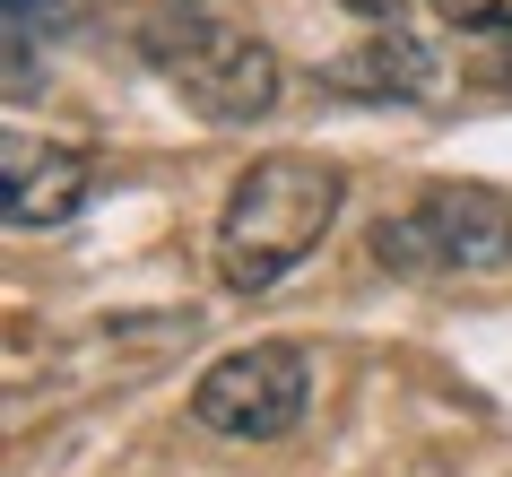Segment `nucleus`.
Wrapping results in <instances>:
<instances>
[{
  "label": "nucleus",
  "mask_w": 512,
  "mask_h": 477,
  "mask_svg": "<svg viewBox=\"0 0 512 477\" xmlns=\"http://www.w3.org/2000/svg\"><path fill=\"white\" fill-rule=\"evenodd\" d=\"M348 200V174L330 157H304V148H278V157L243 165L226 209H217V278L235 295L278 287L296 261H313V243L330 235V217Z\"/></svg>",
  "instance_id": "obj_1"
},
{
  "label": "nucleus",
  "mask_w": 512,
  "mask_h": 477,
  "mask_svg": "<svg viewBox=\"0 0 512 477\" xmlns=\"http://www.w3.org/2000/svg\"><path fill=\"white\" fill-rule=\"evenodd\" d=\"M139 53H148V70H157L200 122H226V131L270 122L278 96H287V70H278L270 44L226 27V18H209V9H157V18L139 27Z\"/></svg>",
  "instance_id": "obj_2"
},
{
  "label": "nucleus",
  "mask_w": 512,
  "mask_h": 477,
  "mask_svg": "<svg viewBox=\"0 0 512 477\" xmlns=\"http://www.w3.org/2000/svg\"><path fill=\"white\" fill-rule=\"evenodd\" d=\"M374 261L400 278H495L512 269V200L486 183H434L374 226Z\"/></svg>",
  "instance_id": "obj_3"
},
{
  "label": "nucleus",
  "mask_w": 512,
  "mask_h": 477,
  "mask_svg": "<svg viewBox=\"0 0 512 477\" xmlns=\"http://www.w3.org/2000/svg\"><path fill=\"white\" fill-rule=\"evenodd\" d=\"M313 408V356L296 339H252L235 356H217L191 391V417L209 434H235V443H278L296 434V417Z\"/></svg>",
  "instance_id": "obj_4"
},
{
  "label": "nucleus",
  "mask_w": 512,
  "mask_h": 477,
  "mask_svg": "<svg viewBox=\"0 0 512 477\" xmlns=\"http://www.w3.org/2000/svg\"><path fill=\"white\" fill-rule=\"evenodd\" d=\"M96 191V165L87 148H61V139H9L0 148V217L18 235H44V226H70Z\"/></svg>",
  "instance_id": "obj_5"
},
{
  "label": "nucleus",
  "mask_w": 512,
  "mask_h": 477,
  "mask_svg": "<svg viewBox=\"0 0 512 477\" xmlns=\"http://www.w3.org/2000/svg\"><path fill=\"white\" fill-rule=\"evenodd\" d=\"M330 87H348V96H365V105H417V96L434 87V61H426V44H417L408 27H374L339 70H330Z\"/></svg>",
  "instance_id": "obj_6"
},
{
  "label": "nucleus",
  "mask_w": 512,
  "mask_h": 477,
  "mask_svg": "<svg viewBox=\"0 0 512 477\" xmlns=\"http://www.w3.org/2000/svg\"><path fill=\"white\" fill-rule=\"evenodd\" d=\"M70 0H9V96L35 87V35H53V18Z\"/></svg>",
  "instance_id": "obj_7"
},
{
  "label": "nucleus",
  "mask_w": 512,
  "mask_h": 477,
  "mask_svg": "<svg viewBox=\"0 0 512 477\" xmlns=\"http://www.w3.org/2000/svg\"><path fill=\"white\" fill-rule=\"evenodd\" d=\"M434 9L469 35H512V0H434Z\"/></svg>",
  "instance_id": "obj_8"
},
{
  "label": "nucleus",
  "mask_w": 512,
  "mask_h": 477,
  "mask_svg": "<svg viewBox=\"0 0 512 477\" xmlns=\"http://www.w3.org/2000/svg\"><path fill=\"white\" fill-rule=\"evenodd\" d=\"M504 87H512V61H504Z\"/></svg>",
  "instance_id": "obj_9"
}]
</instances>
